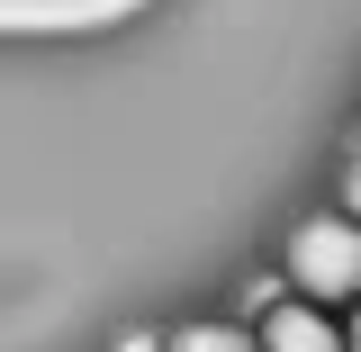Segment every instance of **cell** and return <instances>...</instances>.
I'll list each match as a JSON object with an SVG mask.
<instances>
[{"mask_svg": "<svg viewBox=\"0 0 361 352\" xmlns=\"http://www.w3.org/2000/svg\"><path fill=\"white\" fill-rule=\"evenodd\" d=\"M289 289H298V298H316V308L361 298V217L325 208V217L298 226V235H289Z\"/></svg>", "mask_w": 361, "mask_h": 352, "instance_id": "cell-1", "label": "cell"}, {"mask_svg": "<svg viewBox=\"0 0 361 352\" xmlns=\"http://www.w3.org/2000/svg\"><path fill=\"white\" fill-rule=\"evenodd\" d=\"M262 352H343V325L316 308V298H298V308L280 298V308L262 316Z\"/></svg>", "mask_w": 361, "mask_h": 352, "instance_id": "cell-2", "label": "cell"}, {"mask_svg": "<svg viewBox=\"0 0 361 352\" xmlns=\"http://www.w3.org/2000/svg\"><path fill=\"white\" fill-rule=\"evenodd\" d=\"M163 352H262V334H244V325H226V316H190L163 334Z\"/></svg>", "mask_w": 361, "mask_h": 352, "instance_id": "cell-3", "label": "cell"}, {"mask_svg": "<svg viewBox=\"0 0 361 352\" xmlns=\"http://www.w3.org/2000/svg\"><path fill=\"white\" fill-rule=\"evenodd\" d=\"M343 217H361V154H353V172H343Z\"/></svg>", "mask_w": 361, "mask_h": 352, "instance_id": "cell-4", "label": "cell"}, {"mask_svg": "<svg viewBox=\"0 0 361 352\" xmlns=\"http://www.w3.org/2000/svg\"><path fill=\"white\" fill-rule=\"evenodd\" d=\"M118 352H163V334H127V344H118Z\"/></svg>", "mask_w": 361, "mask_h": 352, "instance_id": "cell-5", "label": "cell"}, {"mask_svg": "<svg viewBox=\"0 0 361 352\" xmlns=\"http://www.w3.org/2000/svg\"><path fill=\"white\" fill-rule=\"evenodd\" d=\"M343 352H361V308H353V316H343Z\"/></svg>", "mask_w": 361, "mask_h": 352, "instance_id": "cell-6", "label": "cell"}]
</instances>
